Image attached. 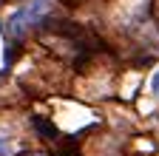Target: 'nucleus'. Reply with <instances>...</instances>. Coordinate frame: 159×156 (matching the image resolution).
<instances>
[{
  "mask_svg": "<svg viewBox=\"0 0 159 156\" xmlns=\"http://www.w3.org/2000/svg\"><path fill=\"white\" fill-rule=\"evenodd\" d=\"M0 156H11V142L0 133Z\"/></svg>",
  "mask_w": 159,
  "mask_h": 156,
  "instance_id": "2",
  "label": "nucleus"
},
{
  "mask_svg": "<svg viewBox=\"0 0 159 156\" xmlns=\"http://www.w3.org/2000/svg\"><path fill=\"white\" fill-rule=\"evenodd\" d=\"M151 91H156V94H159V71L153 74V80H151Z\"/></svg>",
  "mask_w": 159,
  "mask_h": 156,
  "instance_id": "3",
  "label": "nucleus"
},
{
  "mask_svg": "<svg viewBox=\"0 0 159 156\" xmlns=\"http://www.w3.org/2000/svg\"><path fill=\"white\" fill-rule=\"evenodd\" d=\"M48 9H51V0H29L23 9H17V11L9 17V23H6L9 37H20L26 29L37 26V23H40V17H43Z\"/></svg>",
  "mask_w": 159,
  "mask_h": 156,
  "instance_id": "1",
  "label": "nucleus"
}]
</instances>
